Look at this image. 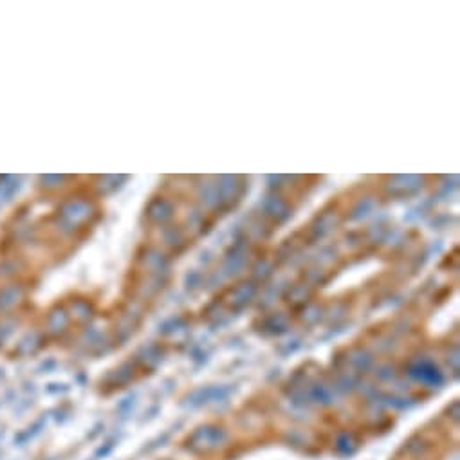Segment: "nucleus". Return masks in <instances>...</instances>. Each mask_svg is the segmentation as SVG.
Segmentation results:
<instances>
[{
  "label": "nucleus",
  "instance_id": "f257e3e1",
  "mask_svg": "<svg viewBox=\"0 0 460 460\" xmlns=\"http://www.w3.org/2000/svg\"><path fill=\"white\" fill-rule=\"evenodd\" d=\"M29 441H31V438H29V435H27L26 431H18V434H15V437L11 443H13V447H18V450H20V447L26 446Z\"/></svg>",
  "mask_w": 460,
  "mask_h": 460
}]
</instances>
